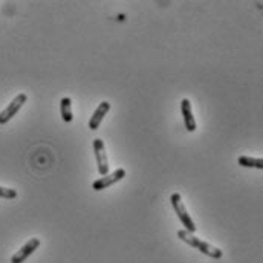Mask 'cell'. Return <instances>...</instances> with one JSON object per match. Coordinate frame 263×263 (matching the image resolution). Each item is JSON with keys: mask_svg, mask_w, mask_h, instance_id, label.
Returning <instances> with one entry per match:
<instances>
[{"mask_svg": "<svg viewBox=\"0 0 263 263\" xmlns=\"http://www.w3.org/2000/svg\"><path fill=\"white\" fill-rule=\"evenodd\" d=\"M28 101V95L26 93H18L2 112H0V126H3V124H6V123H9L17 114H18V110L23 107V104Z\"/></svg>", "mask_w": 263, "mask_h": 263, "instance_id": "obj_3", "label": "cell"}, {"mask_svg": "<svg viewBox=\"0 0 263 263\" xmlns=\"http://www.w3.org/2000/svg\"><path fill=\"white\" fill-rule=\"evenodd\" d=\"M40 239H37V237H32V239H29L20 250H17V253L11 257V263H23L35 250H39V247H40Z\"/></svg>", "mask_w": 263, "mask_h": 263, "instance_id": "obj_6", "label": "cell"}, {"mask_svg": "<svg viewBox=\"0 0 263 263\" xmlns=\"http://www.w3.org/2000/svg\"><path fill=\"white\" fill-rule=\"evenodd\" d=\"M178 237H179L182 242H185L189 247L196 248V250H199L202 254H205V256H208V257H211V259H222V256H223L222 250H219V248H216V247H213V245H210V243L200 240L197 236L189 233V231H185V230H179V231H178Z\"/></svg>", "mask_w": 263, "mask_h": 263, "instance_id": "obj_1", "label": "cell"}, {"mask_svg": "<svg viewBox=\"0 0 263 263\" xmlns=\"http://www.w3.org/2000/svg\"><path fill=\"white\" fill-rule=\"evenodd\" d=\"M170 202H172L173 210H175L176 216L179 217L181 223L185 227V231L195 234L196 225H195V222L192 220V217H190V214H189V211H187V208H185V205H184V202H182V196H181L179 193H173L172 197H170Z\"/></svg>", "mask_w": 263, "mask_h": 263, "instance_id": "obj_2", "label": "cell"}, {"mask_svg": "<svg viewBox=\"0 0 263 263\" xmlns=\"http://www.w3.org/2000/svg\"><path fill=\"white\" fill-rule=\"evenodd\" d=\"M72 100L69 97H63L60 101V109H62V118L65 123H72L73 115H72Z\"/></svg>", "mask_w": 263, "mask_h": 263, "instance_id": "obj_9", "label": "cell"}, {"mask_svg": "<svg viewBox=\"0 0 263 263\" xmlns=\"http://www.w3.org/2000/svg\"><path fill=\"white\" fill-rule=\"evenodd\" d=\"M124 178H126V170H124V168H117L115 172L107 173L106 176H101L100 179H97V181L92 184V189H93L95 192H101V190L109 189V187H112L114 184L123 181Z\"/></svg>", "mask_w": 263, "mask_h": 263, "instance_id": "obj_4", "label": "cell"}, {"mask_svg": "<svg viewBox=\"0 0 263 263\" xmlns=\"http://www.w3.org/2000/svg\"><path fill=\"white\" fill-rule=\"evenodd\" d=\"M93 152H95V158H97L98 173L101 176H106L109 173V161H107L106 145H104L103 139H100V138H95L93 139Z\"/></svg>", "mask_w": 263, "mask_h": 263, "instance_id": "obj_5", "label": "cell"}, {"mask_svg": "<svg viewBox=\"0 0 263 263\" xmlns=\"http://www.w3.org/2000/svg\"><path fill=\"white\" fill-rule=\"evenodd\" d=\"M237 164L242 167H248V168H263V159L262 158H250V156H240L237 159Z\"/></svg>", "mask_w": 263, "mask_h": 263, "instance_id": "obj_10", "label": "cell"}, {"mask_svg": "<svg viewBox=\"0 0 263 263\" xmlns=\"http://www.w3.org/2000/svg\"><path fill=\"white\" fill-rule=\"evenodd\" d=\"M181 112H182V118H184V124L185 129L189 132L196 130V120L193 117V110H192V103L189 98H184L181 101Z\"/></svg>", "mask_w": 263, "mask_h": 263, "instance_id": "obj_8", "label": "cell"}, {"mask_svg": "<svg viewBox=\"0 0 263 263\" xmlns=\"http://www.w3.org/2000/svg\"><path fill=\"white\" fill-rule=\"evenodd\" d=\"M109 110H110V103H109V101L100 103V106L95 109L93 115H92L90 120H89V129H90V130H97V129L100 127V124L103 123V120H104V117L107 115Z\"/></svg>", "mask_w": 263, "mask_h": 263, "instance_id": "obj_7", "label": "cell"}, {"mask_svg": "<svg viewBox=\"0 0 263 263\" xmlns=\"http://www.w3.org/2000/svg\"><path fill=\"white\" fill-rule=\"evenodd\" d=\"M0 197H3V199H15L17 197V192L14 189L0 187Z\"/></svg>", "mask_w": 263, "mask_h": 263, "instance_id": "obj_11", "label": "cell"}]
</instances>
